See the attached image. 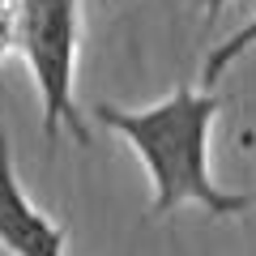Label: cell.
<instances>
[{
    "label": "cell",
    "instance_id": "obj_1",
    "mask_svg": "<svg viewBox=\"0 0 256 256\" xmlns=\"http://www.w3.org/2000/svg\"><path fill=\"white\" fill-rule=\"evenodd\" d=\"M218 111L222 94L192 90V86H175L162 102L141 111L94 102V120L116 137H124L146 162L150 188H154V205H150L154 218H166L184 205H201L210 218L248 214L244 192H222L210 175V132Z\"/></svg>",
    "mask_w": 256,
    "mask_h": 256
},
{
    "label": "cell",
    "instance_id": "obj_2",
    "mask_svg": "<svg viewBox=\"0 0 256 256\" xmlns=\"http://www.w3.org/2000/svg\"><path fill=\"white\" fill-rule=\"evenodd\" d=\"M77 47H82V0H18L13 4V52H22L43 102V137L60 128L77 146H90V124L77 102Z\"/></svg>",
    "mask_w": 256,
    "mask_h": 256
},
{
    "label": "cell",
    "instance_id": "obj_3",
    "mask_svg": "<svg viewBox=\"0 0 256 256\" xmlns=\"http://www.w3.org/2000/svg\"><path fill=\"white\" fill-rule=\"evenodd\" d=\"M0 244L9 256H64V226L26 196L13 171V146L0 124Z\"/></svg>",
    "mask_w": 256,
    "mask_h": 256
},
{
    "label": "cell",
    "instance_id": "obj_4",
    "mask_svg": "<svg viewBox=\"0 0 256 256\" xmlns=\"http://www.w3.org/2000/svg\"><path fill=\"white\" fill-rule=\"evenodd\" d=\"M252 47H256V18L248 22V26H239L235 34H226V38H222V43L214 47L210 56H205V64H201V77H205V86L214 90V86L222 82V73H226V68H230L235 60H244V56L252 52Z\"/></svg>",
    "mask_w": 256,
    "mask_h": 256
},
{
    "label": "cell",
    "instance_id": "obj_5",
    "mask_svg": "<svg viewBox=\"0 0 256 256\" xmlns=\"http://www.w3.org/2000/svg\"><path fill=\"white\" fill-rule=\"evenodd\" d=\"M13 52V4H0V64Z\"/></svg>",
    "mask_w": 256,
    "mask_h": 256
},
{
    "label": "cell",
    "instance_id": "obj_6",
    "mask_svg": "<svg viewBox=\"0 0 256 256\" xmlns=\"http://www.w3.org/2000/svg\"><path fill=\"white\" fill-rule=\"evenodd\" d=\"M196 9H201L205 22H218V13L226 9V0H196Z\"/></svg>",
    "mask_w": 256,
    "mask_h": 256
},
{
    "label": "cell",
    "instance_id": "obj_7",
    "mask_svg": "<svg viewBox=\"0 0 256 256\" xmlns=\"http://www.w3.org/2000/svg\"><path fill=\"white\" fill-rule=\"evenodd\" d=\"M244 196H248V210H256V192H244Z\"/></svg>",
    "mask_w": 256,
    "mask_h": 256
},
{
    "label": "cell",
    "instance_id": "obj_8",
    "mask_svg": "<svg viewBox=\"0 0 256 256\" xmlns=\"http://www.w3.org/2000/svg\"><path fill=\"white\" fill-rule=\"evenodd\" d=\"M0 4H18V0H0Z\"/></svg>",
    "mask_w": 256,
    "mask_h": 256
},
{
    "label": "cell",
    "instance_id": "obj_9",
    "mask_svg": "<svg viewBox=\"0 0 256 256\" xmlns=\"http://www.w3.org/2000/svg\"><path fill=\"white\" fill-rule=\"evenodd\" d=\"M111 4H116V0H111Z\"/></svg>",
    "mask_w": 256,
    "mask_h": 256
}]
</instances>
